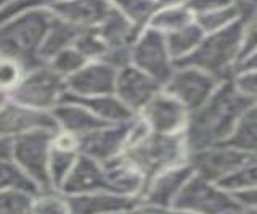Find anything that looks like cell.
<instances>
[{
  "instance_id": "obj_1",
  "label": "cell",
  "mask_w": 257,
  "mask_h": 214,
  "mask_svg": "<svg viewBox=\"0 0 257 214\" xmlns=\"http://www.w3.org/2000/svg\"><path fill=\"white\" fill-rule=\"evenodd\" d=\"M255 103V100L246 97L236 89L233 79L220 82L212 97L190 115L183 134L188 155L227 144L243 116Z\"/></svg>"
},
{
  "instance_id": "obj_2",
  "label": "cell",
  "mask_w": 257,
  "mask_h": 214,
  "mask_svg": "<svg viewBox=\"0 0 257 214\" xmlns=\"http://www.w3.org/2000/svg\"><path fill=\"white\" fill-rule=\"evenodd\" d=\"M251 23L247 18H239L230 26L215 33L206 34L201 44L182 60H177V68H198L203 69L220 82L235 77V69L239 61L246 28Z\"/></svg>"
},
{
  "instance_id": "obj_3",
  "label": "cell",
  "mask_w": 257,
  "mask_h": 214,
  "mask_svg": "<svg viewBox=\"0 0 257 214\" xmlns=\"http://www.w3.org/2000/svg\"><path fill=\"white\" fill-rule=\"evenodd\" d=\"M52 21L50 10H31L0 25V57L18 61L24 73L47 65L40 60L39 50Z\"/></svg>"
},
{
  "instance_id": "obj_4",
  "label": "cell",
  "mask_w": 257,
  "mask_h": 214,
  "mask_svg": "<svg viewBox=\"0 0 257 214\" xmlns=\"http://www.w3.org/2000/svg\"><path fill=\"white\" fill-rule=\"evenodd\" d=\"M120 156L142 174L147 187L161 172L183 164L188 147L183 134L150 132L142 140L125 147Z\"/></svg>"
},
{
  "instance_id": "obj_5",
  "label": "cell",
  "mask_w": 257,
  "mask_h": 214,
  "mask_svg": "<svg viewBox=\"0 0 257 214\" xmlns=\"http://www.w3.org/2000/svg\"><path fill=\"white\" fill-rule=\"evenodd\" d=\"M58 131L39 129L13 139L12 160L34 182L40 192H52V180L48 172L53 137Z\"/></svg>"
},
{
  "instance_id": "obj_6",
  "label": "cell",
  "mask_w": 257,
  "mask_h": 214,
  "mask_svg": "<svg viewBox=\"0 0 257 214\" xmlns=\"http://www.w3.org/2000/svg\"><path fill=\"white\" fill-rule=\"evenodd\" d=\"M64 92H66L64 79L48 65H42L24 73L20 84L12 92H8V95L10 100L20 105L52 112L60 103Z\"/></svg>"
},
{
  "instance_id": "obj_7",
  "label": "cell",
  "mask_w": 257,
  "mask_h": 214,
  "mask_svg": "<svg viewBox=\"0 0 257 214\" xmlns=\"http://www.w3.org/2000/svg\"><path fill=\"white\" fill-rule=\"evenodd\" d=\"M241 208L243 206L235 196L228 195L220 187L211 185V182L198 174L185 184L172 204V209L196 214H238Z\"/></svg>"
},
{
  "instance_id": "obj_8",
  "label": "cell",
  "mask_w": 257,
  "mask_h": 214,
  "mask_svg": "<svg viewBox=\"0 0 257 214\" xmlns=\"http://www.w3.org/2000/svg\"><path fill=\"white\" fill-rule=\"evenodd\" d=\"M219 85V79H215L206 71L185 66L174 71L164 87V92L175 97L191 115L212 97Z\"/></svg>"
},
{
  "instance_id": "obj_9",
  "label": "cell",
  "mask_w": 257,
  "mask_h": 214,
  "mask_svg": "<svg viewBox=\"0 0 257 214\" xmlns=\"http://www.w3.org/2000/svg\"><path fill=\"white\" fill-rule=\"evenodd\" d=\"M252 156L247 152L235 148L228 144H220L211 148L201 150L188 155V163L203 179L209 182H220L230 174H233L241 166H244Z\"/></svg>"
},
{
  "instance_id": "obj_10",
  "label": "cell",
  "mask_w": 257,
  "mask_h": 214,
  "mask_svg": "<svg viewBox=\"0 0 257 214\" xmlns=\"http://www.w3.org/2000/svg\"><path fill=\"white\" fill-rule=\"evenodd\" d=\"M132 63L159 85H166L174 74V63L167 50L166 36L153 28L142 36L132 49Z\"/></svg>"
},
{
  "instance_id": "obj_11",
  "label": "cell",
  "mask_w": 257,
  "mask_h": 214,
  "mask_svg": "<svg viewBox=\"0 0 257 214\" xmlns=\"http://www.w3.org/2000/svg\"><path fill=\"white\" fill-rule=\"evenodd\" d=\"M135 120V118H134ZM132 121L122 124H109L77 137L79 153L85 155L101 164H106L124 153L131 136Z\"/></svg>"
},
{
  "instance_id": "obj_12",
  "label": "cell",
  "mask_w": 257,
  "mask_h": 214,
  "mask_svg": "<svg viewBox=\"0 0 257 214\" xmlns=\"http://www.w3.org/2000/svg\"><path fill=\"white\" fill-rule=\"evenodd\" d=\"M39 129L60 131L52 112L29 108L13 100H8L0 108V137L15 139Z\"/></svg>"
},
{
  "instance_id": "obj_13",
  "label": "cell",
  "mask_w": 257,
  "mask_h": 214,
  "mask_svg": "<svg viewBox=\"0 0 257 214\" xmlns=\"http://www.w3.org/2000/svg\"><path fill=\"white\" fill-rule=\"evenodd\" d=\"M193 174H195V169L190 163H183L161 172L143 188L139 196L140 203L167 211L169 208H172L175 198L179 196L185 184L193 177Z\"/></svg>"
},
{
  "instance_id": "obj_14",
  "label": "cell",
  "mask_w": 257,
  "mask_h": 214,
  "mask_svg": "<svg viewBox=\"0 0 257 214\" xmlns=\"http://www.w3.org/2000/svg\"><path fill=\"white\" fill-rule=\"evenodd\" d=\"M143 120L151 132L182 134L190 120V112L167 92H159L143 110Z\"/></svg>"
},
{
  "instance_id": "obj_15",
  "label": "cell",
  "mask_w": 257,
  "mask_h": 214,
  "mask_svg": "<svg viewBox=\"0 0 257 214\" xmlns=\"http://www.w3.org/2000/svg\"><path fill=\"white\" fill-rule=\"evenodd\" d=\"M117 69L108 63L95 60L88 61L77 73L64 79L66 92L77 97H96L111 95L116 90Z\"/></svg>"
},
{
  "instance_id": "obj_16",
  "label": "cell",
  "mask_w": 257,
  "mask_h": 214,
  "mask_svg": "<svg viewBox=\"0 0 257 214\" xmlns=\"http://www.w3.org/2000/svg\"><path fill=\"white\" fill-rule=\"evenodd\" d=\"M159 84L135 65H127L117 71L114 93L134 113L142 112L150 100L159 93Z\"/></svg>"
},
{
  "instance_id": "obj_17",
  "label": "cell",
  "mask_w": 257,
  "mask_h": 214,
  "mask_svg": "<svg viewBox=\"0 0 257 214\" xmlns=\"http://www.w3.org/2000/svg\"><path fill=\"white\" fill-rule=\"evenodd\" d=\"M63 195H82L93 192H108V174L104 164L79 155L74 168L58 190ZM109 193V192H108Z\"/></svg>"
},
{
  "instance_id": "obj_18",
  "label": "cell",
  "mask_w": 257,
  "mask_h": 214,
  "mask_svg": "<svg viewBox=\"0 0 257 214\" xmlns=\"http://www.w3.org/2000/svg\"><path fill=\"white\" fill-rule=\"evenodd\" d=\"M112 9L109 0H61L50 10L56 18L80 29L98 28Z\"/></svg>"
},
{
  "instance_id": "obj_19",
  "label": "cell",
  "mask_w": 257,
  "mask_h": 214,
  "mask_svg": "<svg viewBox=\"0 0 257 214\" xmlns=\"http://www.w3.org/2000/svg\"><path fill=\"white\" fill-rule=\"evenodd\" d=\"M71 214H116L131 212L140 204L139 196H122L108 192L64 195Z\"/></svg>"
},
{
  "instance_id": "obj_20",
  "label": "cell",
  "mask_w": 257,
  "mask_h": 214,
  "mask_svg": "<svg viewBox=\"0 0 257 214\" xmlns=\"http://www.w3.org/2000/svg\"><path fill=\"white\" fill-rule=\"evenodd\" d=\"M79 155L80 153L76 136L63 131L55 134L50 152V163H48V172H50L53 190H56V192L60 190L63 182L66 180L69 172L74 168Z\"/></svg>"
},
{
  "instance_id": "obj_21",
  "label": "cell",
  "mask_w": 257,
  "mask_h": 214,
  "mask_svg": "<svg viewBox=\"0 0 257 214\" xmlns=\"http://www.w3.org/2000/svg\"><path fill=\"white\" fill-rule=\"evenodd\" d=\"M60 101H72L85 106L96 118L108 124H122L135 118V113L120 100L116 93L111 95H96V97H77L69 92H64Z\"/></svg>"
},
{
  "instance_id": "obj_22",
  "label": "cell",
  "mask_w": 257,
  "mask_h": 214,
  "mask_svg": "<svg viewBox=\"0 0 257 214\" xmlns=\"http://www.w3.org/2000/svg\"><path fill=\"white\" fill-rule=\"evenodd\" d=\"M52 115L60 131L72 134L76 137L109 126L108 123L101 121L100 118H96L92 112H88L85 106L72 101H60L52 110Z\"/></svg>"
},
{
  "instance_id": "obj_23",
  "label": "cell",
  "mask_w": 257,
  "mask_h": 214,
  "mask_svg": "<svg viewBox=\"0 0 257 214\" xmlns=\"http://www.w3.org/2000/svg\"><path fill=\"white\" fill-rule=\"evenodd\" d=\"M82 31L84 29H80L74 25H69V23L56 18L53 15L50 29H48V33L42 42V47L39 50L40 60L44 63H48L55 55L69 49V47H74V42L77 41V37Z\"/></svg>"
},
{
  "instance_id": "obj_24",
  "label": "cell",
  "mask_w": 257,
  "mask_h": 214,
  "mask_svg": "<svg viewBox=\"0 0 257 214\" xmlns=\"http://www.w3.org/2000/svg\"><path fill=\"white\" fill-rule=\"evenodd\" d=\"M204 36L206 33L198 26L196 21L190 23L188 26H185L182 29L174 31V33L166 34L167 50H169V55H171V58L174 60V63L190 55L201 44Z\"/></svg>"
},
{
  "instance_id": "obj_25",
  "label": "cell",
  "mask_w": 257,
  "mask_h": 214,
  "mask_svg": "<svg viewBox=\"0 0 257 214\" xmlns=\"http://www.w3.org/2000/svg\"><path fill=\"white\" fill-rule=\"evenodd\" d=\"M239 18H247L252 21V18H249L244 13L243 7H241L238 2H235L233 5L225 7V9H220V10L196 15L195 21L198 23V26L203 29L206 34H211V33H215V31H220L223 28L230 26L231 23H235Z\"/></svg>"
},
{
  "instance_id": "obj_26",
  "label": "cell",
  "mask_w": 257,
  "mask_h": 214,
  "mask_svg": "<svg viewBox=\"0 0 257 214\" xmlns=\"http://www.w3.org/2000/svg\"><path fill=\"white\" fill-rule=\"evenodd\" d=\"M227 144L251 155H257V103L243 116Z\"/></svg>"
},
{
  "instance_id": "obj_27",
  "label": "cell",
  "mask_w": 257,
  "mask_h": 214,
  "mask_svg": "<svg viewBox=\"0 0 257 214\" xmlns=\"http://www.w3.org/2000/svg\"><path fill=\"white\" fill-rule=\"evenodd\" d=\"M195 21V15L187 5L179 7H167L161 10L155 18L151 20V28L159 33H174L177 29L188 26Z\"/></svg>"
},
{
  "instance_id": "obj_28",
  "label": "cell",
  "mask_w": 257,
  "mask_h": 214,
  "mask_svg": "<svg viewBox=\"0 0 257 214\" xmlns=\"http://www.w3.org/2000/svg\"><path fill=\"white\" fill-rule=\"evenodd\" d=\"M24 190V192L39 195V187L24 174L13 160H0V192L4 190Z\"/></svg>"
},
{
  "instance_id": "obj_29",
  "label": "cell",
  "mask_w": 257,
  "mask_h": 214,
  "mask_svg": "<svg viewBox=\"0 0 257 214\" xmlns=\"http://www.w3.org/2000/svg\"><path fill=\"white\" fill-rule=\"evenodd\" d=\"M220 188L231 190V192H241L257 187V155L252 156L244 166H241L233 174L217 182Z\"/></svg>"
},
{
  "instance_id": "obj_30",
  "label": "cell",
  "mask_w": 257,
  "mask_h": 214,
  "mask_svg": "<svg viewBox=\"0 0 257 214\" xmlns=\"http://www.w3.org/2000/svg\"><path fill=\"white\" fill-rule=\"evenodd\" d=\"M74 49H77L88 61H95V60H101L108 53L109 47L103 41V37L96 31V28H90V29H84L79 34L77 41L74 42Z\"/></svg>"
},
{
  "instance_id": "obj_31",
  "label": "cell",
  "mask_w": 257,
  "mask_h": 214,
  "mask_svg": "<svg viewBox=\"0 0 257 214\" xmlns=\"http://www.w3.org/2000/svg\"><path fill=\"white\" fill-rule=\"evenodd\" d=\"M87 63H88V60L82 53H80L77 49H74V47H69V49L60 52L58 55H55L47 65L50 66L58 76L66 79L74 73H77L80 68H84Z\"/></svg>"
},
{
  "instance_id": "obj_32",
  "label": "cell",
  "mask_w": 257,
  "mask_h": 214,
  "mask_svg": "<svg viewBox=\"0 0 257 214\" xmlns=\"http://www.w3.org/2000/svg\"><path fill=\"white\" fill-rule=\"evenodd\" d=\"M34 193L24 190H4L0 192V214H31Z\"/></svg>"
},
{
  "instance_id": "obj_33",
  "label": "cell",
  "mask_w": 257,
  "mask_h": 214,
  "mask_svg": "<svg viewBox=\"0 0 257 214\" xmlns=\"http://www.w3.org/2000/svg\"><path fill=\"white\" fill-rule=\"evenodd\" d=\"M31 214H71V209L66 196L56 190H52V192L36 195Z\"/></svg>"
},
{
  "instance_id": "obj_34",
  "label": "cell",
  "mask_w": 257,
  "mask_h": 214,
  "mask_svg": "<svg viewBox=\"0 0 257 214\" xmlns=\"http://www.w3.org/2000/svg\"><path fill=\"white\" fill-rule=\"evenodd\" d=\"M109 2H114L117 9L122 12L135 26H142V23L150 20L153 12L159 9V5L151 2V0H109Z\"/></svg>"
},
{
  "instance_id": "obj_35",
  "label": "cell",
  "mask_w": 257,
  "mask_h": 214,
  "mask_svg": "<svg viewBox=\"0 0 257 214\" xmlns=\"http://www.w3.org/2000/svg\"><path fill=\"white\" fill-rule=\"evenodd\" d=\"M24 76V69L18 61L0 57V89L12 92Z\"/></svg>"
},
{
  "instance_id": "obj_36",
  "label": "cell",
  "mask_w": 257,
  "mask_h": 214,
  "mask_svg": "<svg viewBox=\"0 0 257 214\" xmlns=\"http://www.w3.org/2000/svg\"><path fill=\"white\" fill-rule=\"evenodd\" d=\"M233 84L246 97L257 101V71H241L233 77Z\"/></svg>"
},
{
  "instance_id": "obj_37",
  "label": "cell",
  "mask_w": 257,
  "mask_h": 214,
  "mask_svg": "<svg viewBox=\"0 0 257 214\" xmlns=\"http://www.w3.org/2000/svg\"><path fill=\"white\" fill-rule=\"evenodd\" d=\"M235 2L236 0H188L185 5H187L193 12V15L196 17V15H201V13L225 9V7H230Z\"/></svg>"
},
{
  "instance_id": "obj_38",
  "label": "cell",
  "mask_w": 257,
  "mask_h": 214,
  "mask_svg": "<svg viewBox=\"0 0 257 214\" xmlns=\"http://www.w3.org/2000/svg\"><path fill=\"white\" fill-rule=\"evenodd\" d=\"M254 50H257V18L252 20L246 28V34H244V41L243 47H241V55H239V61L246 58L247 55H251ZM238 61V63H239Z\"/></svg>"
},
{
  "instance_id": "obj_39",
  "label": "cell",
  "mask_w": 257,
  "mask_h": 214,
  "mask_svg": "<svg viewBox=\"0 0 257 214\" xmlns=\"http://www.w3.org/2000/svg\"><path fill=\"white\" fill-rule=\"evenodd\" d=\"M233 196L236 198V201L241 206L257 209V187L255 188H249V190H241V192H235V193H233Z\"/></svg>"
},
{
  "instance_id": "obj_40",
  "label": "cell",
  "mask_w": 257,
  "mask_h": 214,
  "mask_svg": "<svg viewBox=\"0 0 257 214\" xmlns=\"http://www.w3.org/2000/svg\"><path fill=\"white\" fill-rule=\"evenodd\" d=\"M241 71H257V50H254L251 55H247L246 58H243L238 63L235 74L241 73Z\"/></svg>"
},
{
  "instance_id": "obj_41",
  "label": "cell",
  "mask_w": 257,
  "mask_h": 214,
  "mask_svg": "<svg viewBox=\"0 0 257 214\" xmlns=\"http://www.w3.org/2000/svg\"><path fill=\"white\" fill-rule=\"evenodd\" d=\"M13 139L0 137V160H12Z\"/></svg>"
},
{
  "instance_id": "obj_42",
  "label": "cell",
  "mask_w": 257,
  "mask_h": 214,
  "mask_svg": "<svg viewBox=\"0 0 257 214\" xmlns=\"http://www.w3.org/2000/svg\"><path fill=\"white\" fill-rule=\"evenodd\" d=\"M127 214H166V211L158 209V208H151V206L140 203L135 209H132L131 212H127Z\"/></svg>"
},
{
  "instance_id": "obj_43",
  "label": "cell",
  "mask_w": 257,
  "mask_h": 214,
  "mask_svg": "<svg viewBox=\"0 0 257 214\" xmlns=\"http://www.w3.org/2000/svg\"><path fill=\"white\" fill-rule=\"evenodd\" d=\"M188 0H158V5L159 7H164V9H167V7H179V5H185Z\"/></svg>"
},
{
  "instance_id": "obj_44",
  "label": "cell",
  "mask_w": 257,
  "mask_h": 214,
  "mask_svg": "<svg viewBox=\"0 0 257 214\" xmlns=\"http://www.w3.org/2000/svg\"><path fill=\"white\" fill-rule=\"evenodd\" d=\"M8 100H10V95H8V92L0 89V108H2Z\"/></svg>"
},
{
  "instance_id": "obj_45",
  "label": "cell",
  "mask_w": 257,
  "mask_h": 214,
  "mask_svg": "<svg viewBox=\"0 0 257 214\" xmlns=\"http://www.w3.org/2000/svg\"><path fill=\"white\" fill-rule=\"evenodd\" d=\"M166 214H196V212H190V211H180V209H171V211H166Z\"/></svg>"
},
{
  "instance_id": "obj_46",
  "label": "cell",
  "mask_w": 257,
  "mask_h": 214,
  "mask_svg": "<svg viewBox=\"0 0 257 214\" xmlns=\"http://www.w3.org/2000/svg\"><path fill=\"white\" fill-rule=\"evenodd\" d=\"M249 214H257V209H254V211H251V212H249Z\"/></svg>"
},
{
  "instance_id": "obj_47",
  "label": "cell",
  "mask_w": 257,
  "mask_h": 214,
  "mask_svg": "<svg viewBox=\"0 0 257 214\" xmlns=\"http://www.w3.org/2000/svg\"><path fill=\"white\" fill-rule=\"evenodd\" d=\"M0 2H7V0H0Z\"/></svg>"
}]
</instances>
